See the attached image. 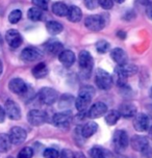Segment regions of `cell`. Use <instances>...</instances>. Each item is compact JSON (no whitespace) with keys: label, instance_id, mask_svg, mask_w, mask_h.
<instances>
[{"label":"cell","instance_id":"1","mask_svg":"<svg viewBox=\"0 0 152 158\" xmlns=\"http://www.w3.org/2000/svg\"><path fill=\"white\" fill-rule=\"evenodd\" d=\"M39 99L40 101L45 105H52L54 104L57 99L60 98L58 93L56 89H52V87H42L39 92Z\"/></svg>","mask_w":152,"mask_h":158},{"label":"cell","instance_id":"2","mask_svg":"<svg viewBox=\"0 0 152 158\" xmlns=\"http://www.w3.org/2000/svg\"><path fill=\"white\" fill-rule=\"evenodd\" d=\"M95 82L100 89L108 91L112 85V78L105 70L98 69L95 74Z\"/></svg>","mask_w":152,"mask_h":158},{"label":"cell","instance_id":"3","mask_svg":"<svg viewBox=\"0 0 152 158\" xmlns=\"http://www.w3.org/2000/svg\"><path fill=\"white\" fill-rule=\"evenodd\" d=\"M84 25L89 30L92 31H100L105 26V20L100 15L89 16L84 19Z\"/></svg>","mask_w":152,"mask_h":158},{"label":"cell","instance_id":"4","mask_svg":"<svg viewBox=\"0 0 152 158\" xmlns=\"http://www.w3.org/2000/svg\"><path fill=\"white\" fill-rule=\"evenodd\" d=\"M78 63H79L80 70L86 74H90L94 66V60L91 55V53L87 50H82L78 55Z\"/></svg>","mask_w":152,"mask_h":158},{"label":"cell","instance_id":"5","mask_svg":"<svg viewBox=\"0 0 152 158\" xmlns=\"http://www.w3.org/2000/svg\"><path fill=\"white\" fill-rule=\"evenodd\" d=\"M112 142H114L115 148L117 149V151H124L126 148L128 147L129 143V138L127 132L124 130H117L115 132L114 137H112Z\"/></svg>","mask_w":152,"mask_h":158},{"label":"cell","instance_id":"6","mask_svg":"<svg viewBox=\"0 0 152 158\" xmlns=\"http://www.w3.org/2000/svg\"><path fill=\"white\" fill-rule=\"evenodd\" d=\"M27 121L32 126H42L47 122V114L40 109H32V110L28 112Z\"/></svg>","mask_w":152,"mask_h":158},{"label":"cell","instance_id":"7","mask_svg":"<svg viewBox=\"0 0 152 158\" xmlns=\"http://www.w3.org/2000/svg\"><path fill=\"white\" fill-rule=\"evenodd\" d=\"M72 122V114L71 111H61L55 114L52 118L53 125L57 128H67L69 127L70 123Z\"/></svg>","mask_w":152,"mask_h":158},{"label":"cell","instance_id":"8","mask_svg":"<svg viewBox=\"0 0 152 158\" xmlns=\"http://www.w3.org/2000/svg\"><path fill=\"white\" fill-rule=\"evenodd\" d=\"M8 87L14 94L19 95V96H26L27 92L29 89V87L26 83L23 81V79L21 78H14L10 81L8 83Z\"/></svg>","mask_w":152,"mask_h":158},{"label":"cell","instance_id":"9","mask_svg":"<svg viewBox=\"0 0 152 158\" xmlns=\"http://www.w3.org/2000/svg\"><path fill=\"white\" fill-rule=\"evenodd\" d=\"M8 135H10L12 145H15V146L21 145L22 143L25 142V139H26V137H27L26 131H25L22 127H18V126L13 127V128L11 129L10 134Z\"/></svg>","mask_w":152,"mask_h":158},{"label":"cell","instance_id":"10","mask_svg":"<svg viewBox=\"0 0 152 158\" xmlns=\"http://www.w3.org/2000/svg\"><path fill=\"white\" fill-rule=\"evenodd\" d=\"M4 109H5V112H6L7 117L10 118L11 120L18 121L21 118V108L15 101L7 100L6 102H5Z\"/></svg>","mask_w":152,"mask_h":158},{"label":"cell","instance_id":"11","mask_svg":"<svg viewBox=\"0 0 152 158\" xmlns=\"http://www.w3.org/2000/svg\"><path fill=\"white\" fill-rule=\"evenodd\" d=\"M5 40H6L8 46L13 49L20 47L22 42H23V38H22L21 33L17 31L16 29H10L5 33Z\"/></svg>","mask_w":152,"mask_h":158},{"label":"cell","instance_id":"12","mask_svg":"<svg viewBox=\"0 0 152 158\" xmlns=\"http://www.w3.org/2000/svg\"><path fill=\"white\" fill-rule=\"evenodd\" d=\"M130 146L134 151L143 153L146 149L149 148V140L147 137L142 135H134L130 138Z\"/></svg>","mask_w":152,"mask_h":158},{"label":"cell","instance_id":"13","mask_svg":"<svg viewBox=\"0 0 152 158\" xmlns=\"http://www.w3.org/2000/svg\"><path fill=\"white\" fill-rule=\"evenodd\" d=\"M133 127L137 131L139 132H145L147 131L150 127V120L149 117L146 114H137L134 117L133 121Z\"/></svg>","mask_w":152,"mask_h":158},{"label":"cell","instance_id":"14","mask_svg":"<svg viewBox=\"0 0 152 158\" xmlns=\"http://www.w3.org/2000/svg\"><path fill=\"white\" fill-rule=\"evenodd\" d=\"M108 111V109L105 103L97 102V103H94L90 107V109L88 111V117L90 118H99L101 117H103V115H105V114Z\"/></svg>","mask_w":152,"mask_h":158},{"label":"cell","instance_id":"15","mask_svg":"<svg viewBox=\"0 0 152 158\" xmlns=\"http://www.w3.org/2000/svg\"><path fill=\"white\" fill-rule=\"evenodd\" d=\"M117 74H119L123 77L127 78V77H130V76H133L136 75L137 73V67L136 64H121V66H118V68L116 69Z\"/></svg>","mask_w":152,"mask_h":158},{"label":"cell","instance_id":"16","mask_svg":"<svg viewBox=\"0 0 152 158\" xmlns=\"http://www.w3.org/2000/svg\"><path fill=\"white\" fill-rule=\"evenodd\" d=\"M42 57V53L38 49L32 47L25 48L23 51L21 52V58L24 61H36L39 60Z\"/></svg>","mask_w":152,"mask_h":158},{"label":"cell","instance_id":"17","mask_svg":"<svg viewBox=\"0 0 152 158\" xmlns=\"http://www.w3.org/2000/svg\"><path fill=\"white\" fill-rule=\"evenodd\" d=\"M58 59L63 64V66L69 68L75 63V54L71 50H63L58 54Z\"/></svg>","mask_w":152,"mask_h":158},{"label":"cell","instance_id":"18","mask_svg":"<svg viewBox=\"0 0 152 158\" xmlns=\"http://www.w3.org/2000/svg\"><path fill=\"white\" fill-rule=\"evenodd\" d=\"M111 56L118 66H121V64H124L127 63V59H128L127 53L123 49H121V48H115V49H112L111 52Z\"/></svg>","mask_w":152,"mask_h":158},{"label":"cell","instance_id":"19","mask_svg":"<svg viewBox=\"0 0 152 158\" xmlns=\"http://www.w3.org/2000/svg\"><path fill=\"white\" fill-rule=\"evenodd\" d=\"M91 158H112V153L109 150L99 146H95L90 150Z\"/></svg>","mask_w":152,"mask_h":158},{"label":"cell","instance_id":"20","mask_svg":"<svg viewBox=\"0 0 152 158\" xmlns=\"http://www.w3.org/2000/svg\"><path fill=\"white\" fill-rule=\"evenodd\" d=\"M119 112L124 118H132L137 114V106L132 103H124L120 106Z\"/></svg>","mask_w":152,"mask_h":158},{"label":"cell","instance_id":"21","mask_svg":"<svg viewBox=\"0 0 152 158\" xmlns=\"http://www.w3.org/2000/svg\"><path fill=\"white\" fill-rule=\"evenodd\" d=\"M98 130V125L95 122H88L87 124H84L81 128V135L84 138H89L93 136Z\"/></svg>","mask_w":152,"mask_h":158},{"label":"cell","instance_id":"22","mask_svg":"<svg viewBox=\"0 0 152 158\" xmlns=\"http://www.w3.org/2000/svg\"><path fill=\"white\" fill-rule=\"evenodd\" d=\"M68 20L70 22H73V23H77V22H79L81 18H82V12H81V10L78 6H75V5H73V6H70L69 7V10H68Z\"/></svg>","mask_w":152,"mask_h":158},{"label":"cell","instance_id":"23","mask_svg":"<svg viewBox=\"0 0 152 158\" xmlns=\"http://www.w3.org/2000/svg\"><path fill=\"white\" fill-rule=\"evenodd\" d=\"M32 72L33 77L36 79H41V78H44L45 76L48 74V68H47L45 63H39L38 64H36V66L32 68Z\"/></svg>","mask_w":152,"mask_h":158},{"label":"cell","instance_id":"24","mask_svg":"<svg viewBox=\"0 0 152 158\" xmlns=\"http://www.w3.org/2000/svg\"><path fill=\"white\" fill-rule=\"evenodd\" d=\"M46 51L49 53V54L52 55H58L60 53L63 51V44L61 42L56 41H50L49 43L46 44Z\"/></svg>","mask_w":152,"mask_h":158},{"label":"cell","instance_id":"25","mask_svg":"<svg viewBox=\"0 0 152 158\" xmlns=\"http://www.w3.org/2000/svg\"><path fill=\"white\" fill-rule=\"evenodd\" d=\"M69 7L67 4H65L64 2H54L52 5V12L54 15L58 17H65L68 15Z\"/></svg>","mask_w":152,"mask_h":158},{"label":"cell","instance_id":"26","mask_svg":"<svg viewBox=\"0 0 152 158\" xmlns=\"http://www.w3.org/2000/svg\"><path fill=\"white\" fill-rule=\"evenodd\" d=\"M46 29L48 30V32L50 35H60V33L63 31L64 27L60 22L57 21H48L46 23Z\"/></svg>","mask_w":152,"mask_h":158},{"label":"cell","instance_id":"27","mask_svg":"<svg viewBox=\"0 0 152 158\" xmlns=\"http://www.w3.org/2000/svg\"><path fill=\"white\" fill-rule=\"evenodd\" d=\"M121 117L119 110H115V109H112V110H109L104 115V118H105V122L109 126H114L116 125L117 122L119 121V118Z\"/></svg>","mask_w":152,"mask_h":158},{"label":"cell","instance_id":"28","mask_svg":"<svg viewBox=\"0 0 152 158\" xmlns=\"http://www.w3.org/2000/svg\"><path fill=\"white\" fill-rule=\"evenodd\" d=\"M91 101L92 100H90V99H87L84 97H81V96H78L75 100L74 105L76 107V109H77L79 112H84L87 110V108L89 107L90 104H91Z\"/></svg>","mask_w":152,"mask_h":158},{"label":"cell","instance_id":"29","mask_svg":"<svg viewBox=\"0 0 152 158\" xmlns=\"http://www.w3.org/2000/svg\"><path fill=\"white\" fill-rule=\"evenodd\" d=\"M12 142H11L10 135L1 133L0 134V153H6L10 151Z\"/></svg>","mask_w":152,"mask_h":158},{"label":"cell","instance_id":"30","mask_svg":"<svg viewBox=\"0 0 152 158\" xmlns=\"http://www.w3.org/2000/svg\"><path fill=\"white\" fill-rule=\"evenodd\" d=\"M27 17H28V19L32 20V21L38 22L43 18V12H42V10L39 7H36V6L30 7L27 12Z\"/></svg>","mask_w":152,"mask_h":158},{"label":"cell","instance_id":"31","mask_svg":"<svg viewBox=\"0 0 152 158\" xmlns=\"http://www.w3.org/2000/svg\"><path fill=\"white\" fill-rule=\"evenodd\" d=\"M73 103H75V99L73 98V96H71V95H64V96H61V97L60 98V102H58L60 105H58V106H60L61 108L68 109Z\"/></svg>","mask_w":152,"mask_h":158},{"label":"cell","instance_id":"32","mask_svg":"<svg viewBox=\"0 0 152 158\" xmlns=\"http://www.w3.org/2000/svg\"><path fill=\"white\" fill-rule=\"evenodd\" d=\"M78 96H81V97H84L87 99H90L92 100L93 97L95 96V89L94 87L91 85H84L79 89V93H78Z\"/></svg>","mask_w":152,"mask_h":158},{"label":"cell","instance_id":"33","mask_svg":"<svg viewBox=\"0 0 152 158\" xmlns=\"http://www.w3.org/2000/svg\"><path fill=\"white\" fill-rule=\"evenodd\" d=\"M22 19V12L20 10H14L8 15V21L12 24H17Z\"/></svg>","mask_w":152,"mask_h":158},{"label":"cell","instance_id":"34","mask_svg":"<svg viewBox=\"0 0 152 158\" xmlns=\"http://www.w3.org/2000/svg\"><path fill=\"white\" fill-rule=\"evenodd\" d=\"M111 49V45L108 41H104V40H101V41H98L96 43V50L97 52L99 53H106L109 51Z\"/></svg>","mask_w":152,"mask_h":158},{"label":"cell","instance_id":"35","mask_svg":"<svg viewBox=\"0 0 152 158\" xmlns=\"http://www.w3.org/2000/svg\"><path fill=\"white\" fill-rule=\"evenodd\" d=\"M32 156H33V150L30 147H25L18 154V158H32Z\"/></svg>","mask_w":152,"mask_h":158},{"label":"cell","instance_id":"36","mask_svg":"<svg viewBox=\"0 0 152 158\" xmlns=\"http://www.w3.org/2000/svg\"><path fill=\"white\" fill-rule=\"evenodd\" d=\"M44 158H60V152L53 148H48L43 153Z\"/></svg>","mask_w":152,"mask_h":158},{"label":"cell","instance_id":"37","mask_svg":"<svg viewBox=\"0 0 152 158\" xmlns=\"http://www.w3.org/2000/svg\"><path fill=\"white\" fill-rule=\"evenodd\" d=\"M32 1L36 7L41 8L42 10L48 8V0H32Z\"/></svg>","mask_w":152,"mask_h":158},{"label":"cell","instance_id":"38","mask_svg":"<svg viewBox=\"0 0 152 158\" xmlns=\"http://www.w3.org/2000/svg\"><path fill=\"white\" fill-rule=\"evenodd\" d=\"M98 4L100 5L103 10H111L114 6V0H98Z\"/></svg>","mask_w":152,"mask_h":158},{"label":"cell","instance_id":"39","mask_svg":"<svg viewBox=\"0 0 152 158\" xmlns=\"http://www.w3.org/2000/svg\"><path fill=\"white\" fill-rule=\"evenodd\" d=\"M84 2V5H86V7L88 8L90 10H95L98 5V0H83Z\"/></svg>","mask_w":152,"mask_h":158},{"label":"cell","instance_id":"40","mask_svg":"<svg viewBox=\"0 0 152 158\" xmlns=\"http://www.w3.org/2000/svg\"><path fill=\"white\" fill-rule=\"evenodd\" d=\"M60 158H73V152L68 149H65L60 154Z\"/></svg>","mask_w":152,"mask_h":158},{"label":"cell","instance_id":"41","mask_svg":"<svg viewBox=\"0 0 152 158\" xmlns=\"http://www.w3.org/2000/svg\"><path fill=\"white\" fill-rule=\"evenodd\" d=\"M5 115H6V112H5V109L0 105V123H3L5 120Z\"/></svg>","mask_w":152,"mask_h":158},{"label":"cell","instance_id":"42","mask_svg":"<svg viewBox=\"0 0 152 158\" xmlns=\"http://www.w3.org/2000/svg\"><path fill=\"white\" fill-rule=\"evenodd\" d=\"M73 158H86V156L81 152H75L73 153Z\"/></svg>","mask_w":152,"mask_h":158},{"label":"cell","instance_id":"43","mask_svg":"<svg viewBox=\"0 0 152 158\" xmlns=\"http://www.w3.org/2000/svg\"><path fill=\"white\" fill-rule=\"evenodd\" d=\"M117 35L119 36L121 40H125L126 39V33L124 31H122V30H120V31L117 32Z\"/></svg>","mask_w":152,"mask_h":158},{"label":"cell","instance_id":"44","mask_svg":"<svg viewBox=\"0 0 152 158\" xmlns=\"http://www.w3.org/2000/svg\"><path fill=\"white\" fill-rule=\"evenodd\" d=\"M148 135H149V138L152 140V126L151 127H149V129H148Z\"/></svg>","mask_w":152,"mask_h":158},{"label":"cell","instance_id":"45","mask_svg":"<svg viewBox=\"0 0 152 158\" xmlns=\"http://www.w3.org/2000/svg\"><path fill=\"white\" fill-rule=\"evenodd\" d=\"M2 72H3V64H2V61L0 60V76L2 75Z\"/></svg>","mask_w":152,"mask_h":158},{"label":"cell","instance_id":"46","mask_svg":"<svg viewBox=\"0 0 152 158\" xmlns=\"http://www.w3.org/2000/svg\"><path fill=\"white\" fill-rule=\"evenodd\" d=\"M114 1H116L117 3H123V2H124L125 0H114Z\"/></svg>","mask_w":152,"mask_h":158},{"label":"cell","instance_id":"47","mask_svg":"<svg viewBox=\"0 0 152 158\" xmlns=\"http://www.w3.org/2000/svg\"><path fill=\"white\" fill-rule=\"evenodd\" d=\"M1 47H2V38L0 35V49H1Z\"/></svg>","mask_w":152,"mask_h":158},{"label":"cell","instance_id":"48","mask_svg":"<svg viewBox=\"0 0 152 158\" xmlns=\"http://www.w3.org/2000/svg\"><path fill=\"white\" fill-rule=\"evenodd\" d=\"M149 14H150V17H151V18H152V8H151V10H150V12H149Z\"/></svg>","mask_w":152,"mask_h":158},{"label":"cell","instance_id":"49","mask_svg":"<svg viewBox=\"0 0 152 158\" xmlns=\"http://www.w3.org/2000/svg\"><path fill=\"white\" fill-rule=\"evenodd\" d=\"M150 97L152 98V87H151V89H150Z\"/></svg>","mask_w":152,"mask_h":158}]
</instances>
